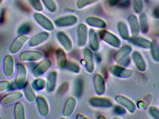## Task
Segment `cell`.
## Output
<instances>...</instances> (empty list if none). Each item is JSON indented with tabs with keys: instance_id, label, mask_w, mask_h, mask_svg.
Segmentation results:
<instances>
[{
	"instance_id": "6da1fadb",
	"label": "cell",
	"mask_w": 159,
	"mask_h": 119,
	"mask_svg": "<svg viewBox=\"0 0 159 119\" xmlns=\"http://www.w3.org/2000/svg\"><path fill=\"white\" fill-rule=\"evenodd\" d=\"M34 20L43 29L47 31L54 30L55 25L49 18L39 12H36L33 15Z\"/></svg>"
},
{
	"instance_id": "7a4b0ae2",
	"label": "cell",
	"mask_w": 159,
	"mask_h": 119,
	"mask_svg": "<svg viewBox=\"0 0 159 119\" xmlns=\"http://www.w3.org/2000/svg\"><path fill=\"white\" fill-rule=\"evenodd\" d=\"M27 71L24 64L18 63L16 65V73L15 78V85L18 89L24 88L26 83Z\"/></svg>"
},
{
	"instance_id": "3957f363",
	"label": "cell",
	"mask_w": 159,
	"mask_h": 119,
	"mask_svg": "<svg viewBox=\"0 0 159 119\" xmlns=\"http://www.w3.org/2000/svg\"><path fill=\"white\" fill-rule=\"evenodd\" d=\"M100 39L106 43L115 48H119L120 46V40L115 34L106 30H102L99 33Z\"/></svg>"
},
{
	"instance_id": "277c9868",
	"label": "cell",
	"mask_w": 159,
	"mask_h": 119,
	"mask_svg": "<svg viewBox=\"0 0 159 119\" xmlns=\"http://www.w3.org/2000/svg\"><path fill=\"white\" fill-rule=\"evenodd\" d=\"M44 54L40 51L36 50H26L24 51L19 56V60L21 62L37 61L43 59Z\"/></svg>"
},
{
	"instance_id": "5b68a950",
	"label": "cell",
	"mask_w": 159,
	"mask_h": 119,
	"mask_svg": "<svg viewBox=\"0 0 159 119\" xmlns=\"http://www.w3.org/2000/svg\"><path fill=\"white\" fill-rule=\"evenodd\" d=\"M79 20L78 17L74 15H68L57 18L54 24L59 28H66L76 24Z\"/></svg>"
},
{
	"instance_id": "8992f818",
	"label": "cell",
	"mask_w": 159,
	"mask_h": 119,
	"mask_svg": "<svg viewBox=\"0 0 159 119\" xmlns=\"http://www.w3.org/2000/svg\"><path fill=\"white\" fill-rule=\"evenodd\" d=\"M29 40V37L27 35L21 34L18 35L11 45L10 48L11 54L15 55L20 52Z\"/></svg>"
},
{
	"instance_id": "52a82bcc",
	"label": "cell",
	"mask_w": 159,
	"mask_h": 119,
	"mask_svg": "<svg viewBox=\"0 0 159 119\" xmlns=\"http://www.w3.org/2000/svg\"><path fill=\"white\" fill-rule=\"evenodd\" d=\"M109 70L111 74L113 76L122 79L130 78L133 73V71L132 70L117 65L111 66Z\"/></svg>"
},
{
	"instance_id": "ba28073f",
	"label": "cell",
	"mask_w": 159,
	"mask_h": 119,
	"mask_svg": "<svg viewBox=\"0 0 159 119\" xmlns=\"http://www.w3.org/2000/svg\"><path fill=\"white\" fill-rule=\"evenodd\" d=\"M50 38V33L48 31H42L32 36L29 41L28 45L30 47L39 46L46 42Z\"/></svg>"
},
{
	"instance_id": "9c48e42d",
	"label": "cell",
	"mask_w": 159,
	"mask_h": 119,
	"mask_svg": "<svg viewBox=\"0 0 159 119\" xmlns=\"http://www.w3.org/2000/svg\"><path fill=\"white\" fill-rule=\"evenodd\" d=\"M77 45L79 47H83L87 43L88 37V28L84 23H80L77 31Z\"/></svg>"
},
{
	"instance_id": "30bf717a",
	"label": "cell",
	"mask_w": 159,
	"mask_h": 119,
	"mask_svg": "<svg viewBox=\"0 0 159 119\" xmlns=\"http://www.w3.org/2000/svg\"><path fill=\"white\" fill-rule=\"evenodd\" d=\"M52 65V62L50 59H46L40 62L33 69V74L34 77L39 78L49 70Z\"/></svg>"
},
{
	"instance_id": "8fae6325",
	"label": "cell",
	"mask_w": 159,
	"mask_h": 119,
	"mask_svg": "<svg viewBox=\"0 0 159 119\" xmlns=\"http://www.w3.org/2000/svg\"><path fill=\"white\" fill-rule=\"evenodd\" d=\"M94 88L96 94L101 96L105 94L106 90L105 79L101 74L96 73L93 77Z\"/></svg>"
},
{
	"instance_id": "7c38bea8",
	"label": "cell",
	"mask_w": 159,
	"mask_h": 119,
	"mask_svg": "<svg viewBox=\"0 0 159 119\" xmlns=\"http://www.w3.org/2000/svg\"><path fill=\"white\" fill-rule=\"evenodd\" d=\"M88 102L90 106L94 108H111L112 106V103L110 99L100 97H91Z\"/></svg>"
},
{
	"instance_id": "4fadbf2b",
	"label": "cell",
	"mask_w": 159,
	"mask_h": 119,
	"mask_svg": "<svg viewBox=\"0 0 159 119\" xmlns=\"http://www.w3.org/2000/svg\"><path fill=\"white\" fill-rule=\"evenodd\" d=\"M83 57L85 69L89 73H93L94 71L95 65L93 54L92 50L88 48H85L83 51Z\"/></svg>"
},
{
	"instance_id": "5bb4252c",
	"label": "cell",
	"mask_w": 159,
	"mask_h": 119,
	"mask_svg": "<svg viewBox=\"0 0 159 119\" xmlns=\"http://www.w3.org/2000/svg\"><path fill=\"white\" fill-rule=\"evenodd\" d=\"M56 38L66 52H69L71 51L73 48V44L70 38L66 33L62 31L58 32L57 33Z\"/></svg>"
},
{
	"instance_id": "9a60e30c",
	"label": "cell",
	"mask_w": 159,
	"mask_h": 119,
	"mask_svg": "<svg viewBox=\"0 0 159 119\" xmlns=\"http://www.w3.org/2000/svg\"><path fill=\"white\" fill-rule=\"evenodd\" d=\"M3 70L4 75L6 77L10 78L13 75L15 70V60L11 55H7L4 58Z\"/></svg>"
},
{
	"instance_id": "2e32d148",
	"label": "cell",
	"mask_w": 159,
	"mask_h": 119,
	"mask_svg": "<svg viewBox=\"0 0 159 119\" xmlns=\"http://www.w3.org/2000/svg\"><path fill=\"white\" fill-rule=\"evenodd\" d=\"M23 97V94L20 91L11 92L3 96L1 99V103L2 105L7 106L11 105L21 99Z\"/></svg>"
},
{
	"instance_id": "e0dca14e",
	"label": "cell",
	"mask_w": 159,
	"mask_h": 119,
	"mask_svg": "<svg viewBox=\"0 0 159 119\" xmlns=\"http://www.w3.org/2000/svg\"><path fill=\"white\" fill-rule=\"evenodd\" d=\"M36 101L38 111L40 115L42 117L48 116L50 112V108L48 102L45 98L42 96H38Z\"/></svg>"
},
{
	"instance_id": "ac0fdd59",
	"label": "cell",
	"mask_w": 159,
	"mask_h": 119,
	"mask_svg": "<svg viewBox=\"0 0 159 119\" xmlns=\"http://www.w3.org/2000/svg\"><path fill=\"white\" fill-rule=\"evenodd\" d=\"M77 100L76 98L70 96L68 98L65 103L63 109V116L66 118L71 116L76 108Z\"/></svg>"
},
{
	"instance_id": "d6986e66",
	"label": "cell",
	"mask_w": 159,
	"mask_h": 119,
	"mask_svg": "<svg viewBox=\"0 0 159 119\" xmlns=\"http://www.w3.org/2000/svg\"><path fill=\"white\" fill-rule=\"evenodd\" d=\"M116 100L118 104L122 106L131 113H134L135 111L136 107L134 103L126 97L120 95L117 96Z\"/></svg>"
},
{
	"instance_id": "ffe728a7",
	"label": "cell",
	"mask_w": 159,
	"mask_h": 119,
	"mask_svg": "<svg viewBox=\"0 0 159 119\" xmlns=\"http://www.w3.org/2000/svg\"><path fill=\"white\" fill-rule=\"evenodd\" d=\"M65 50L62 48H58L56 51L57 60V67L59 70H62L66 68L67 64V57Z\"/></svg>"
},
{
	"instance_id": "44dd1931",
	"label": "cell",
	"mask_w": 159,
	"mask_h": 119,
	"mask_svg": "<svg viewBox=\"0 0 159 119\" xmlns=\"http://www.w3.org/2000/svg\"><path fill=\"white\" fill-rule=\"evenodd\" d=\"M132 58L135 67L139 70L145 72L147 69V64L142 56L138 51H134L132 55Z\"/></svg>"
},
{
	"instance_id": "7402d4cb",
	"label": "cell",
	"mask_w": 159,
	"mask_h": 119,
	"mask_svg": "<svg viewBox=\"0 0 159 119\" xmlns=\"http://www.w3.org/2000/svg\"><path fill=\"white\" fill-rule=\"evenodd\" d=\"M88 38L90 49L94 51H98L100 47V44L97 34L93 29H89Z\"/></svg>"
},
{
	"instance_id": "603a6c76",
	"label": "cell",
	"mask_w": 159,
	"mask_h": 119,
	"mask_svg": "<svg viewBox=\"0 0 159 119\" xmlns=\"http://www.w3.org/2000/svg\"><path fill=\"white\" fill-rule=\"evenodd\" d=\"M57 73L55 70L48 73L46 78V89L48 92H52L55 89L57 81Z\"/></svg>"
},
{
	"instance_id": "cb8c5ba5",
	"label": "cell",
	"mask_w": 159,
	"mask_h": 119,
	"mask_svg": "<svg viewBox=\"0 0 159 119\" xmlns=\"http://www.w3.org/2000/svg\"><path fill=\"white\" fill-rule=\"evenodd\" d=\"M131 51L132 47L130 46H123L115 53L114 55V60L117 63H120L124 60L126 58Z\"/></svg>"
},
{
	"instance_id": "d4e9b609",
	"label": "cell",
	"mask_w": 159,
	"mask_h": 119,
	"mask_svg": "<svg viewBox=\"0 0 159 119\" xmlns=\"http://www.w3.org/2000/svg\"><path fill=\"white\" fill-rule=\"evenodd\" d=\"M85 22L88 26L96 29H104L107 26L105 20L97 17H88L85 20Z\"/></svg>"
},
{
	"instance_id": "484cf974",
	"label": "cell",
	"mask_w": 159,
	"mask_h": 119,
	"mask_svg": "<svg viewBox=\"0 0 159 119\" xmlns=\"http://www.w3.org/2000/svg\"><path fill=\"white\" fill-rule=\"evenodd\" d=\"M128 41L134 45L137 46L144 49L150 48L152 44V42L149 40L137 36H133L132 38H130Z\"/></svg>"
},
{
	"instance_id": "4316f807",
	"label": "cell",
	"mask_w": 159,
	"mask_h": 119,
	"mask_svg": "<svg viewBox=\"0 0 159 119\" xmlns=\"http://www.w3.org/2000/svg\"><path fill=\"white\" fill-rule=\"evenodd\" d=\"M128 21L132 36L134 37L137 36L139 33L140 26L136 16L133 14L129 15L128 17Z\"/></svg>"
},
{
	"instance_id": "83f0119b",
	"label": "cell",
	"mask_w": 159,
	"mask_h": 119,
	"mask_svg": "<svg viewBox=\"0 0 159 119\" xmlns=\"http://www.w3.org/2000/svg\"><path fill=\"white\" fill-rule=\"evenodd\" d=\"M24 94L27 100L30 102H33L36 101L37 96L34 90V88L31 86L30 84L26 82L24 87Z\"/></svg>"
},
{
	"instance_id": "f1b7e54d",
	"label": "cell",
	"mask_w": 159,
	"mask_h": 119,
	"mask_svg": "<svg viewBox=\"0 0 159 119\" xmlns=\"http://www.w3.org/2000/svg\"><path fill=\"white\" fill-rule=\"evenodd\" d=\"M14 114L16 119H25V108L23 102H17L16 104L14 110Z\"/></svg>"
},
{
	"instance_id": "f546056e",
	"label": "cell",
	"mask_w": 159,
	"mask_h": 119,
	"mask_svg": "<svg viewBox=\"0 0 159 119\" xmlns=\"http://www.w3.org/2000/svg\"><path fill=\"white\" fill-rule=\"evenodd\" d=\"M117 29L120 36L124 40H129V31L127 25L124 21L120 20L117 23Z\"/></svg>"
},
{
	"instance_id": "4dcf8cb0",
	"label": "cell",
	"mask_w": 159,
	"mask_h": 119,
	"mask_svg": "<svg viewBox=\"0 0 159 119\" xmlns=\"http://www.w3.org/2000/svg\"><path fill=\"white\" fill-rule=\"evenodd\" d=\"M139 20L141 32L146 34L149 30L148 20L147 15L145 13H141L139 16Z\"/></svg>"
},
{
	"instance_id": "1f68e13d",
	"label": "cell",
	"mask_w": 159,
	"mask_h": 119,
	"mask_svg": "<svg viewBox=\"0 0 159 119\" xmlns=\"http://www.w3.org/2000/svg\"><path fill=\"white\" fill-rule=\"evenodd\" d=\"M150 49L151 55L153 60L159 62V44L157 41H152Z\"/></svg>"
},
{
	"instance_id": "d6a6232c",
	"label": "cell",
	"mask_w": 159,
	"mask_h": 119,
	"mask_svg": "<svg viewBox=\"0 0 159 119\" xmlns=\"http://www.w3.org/2000/svg\"><path fill=\"white\" fill-rule=\"evenodd\" d=\"M99 0H78L76 3L77 8L82 9L97 3Z\"/></svg>"
},
{
	"instance_id": "836d02e7",
	"label": "cell",
	"mask_w": 159,
	"mask_h": 119,
	"mask_svg": "<svg viewBox=\"0 0 159 119\" xmlns=\"http://www.w3.org/2000/svg\"><path fill=\"white\" fill-rule=\"evenodd\" d=\"M43 6L51 13H54L57 10V6L53 0H41Z\"/></svg>"
},
{
	"instance_id": "e575fe53",
	"label": "cell",
	"mask_w": 159,
	"mask_h": 119,
	"mask_svg": "<svg viewBox=\"0 0 159 119\" xmlns=\"http://www.w3.org/2000/svg\"><path fill=\"white\" fill-rule=\"evenodd\" d=\"M132 5L134 12L136 14H141L144 9L143 0H132Z\"/></svg>"
},
{
	"instance_id": "d590c367",
	"label": "cell",
	"mask_w": 159,
	"mask_h": 119,
	"mask_svg": "<svg viewBox=\"0 0 159 119\" xmlns=\"http://www.w3.org/2000/svg\"><path fill=\"white\" fill-rule=\"evenodd\" d=\"M33 9L38 12H42L43 10V5L41 0H27Z\"/></svg>"
},
{
	"instance_id": "8d00e7d4",
	"label": "cell",
	"mask_w": 159,
	"mask_h": 119,
	"mask_svg": "<svg viewBox=\"0 0 159 119\" xmlns=\"http://www.w3.org/2000/svg\"><path fill=\"white\" fill-rule=\"evenodd\" d=\"M46 86V82L41 78H38L33 82V88L37 91L43 90Z\"/></svg>"
},
{
	"instance_id": "74e56055",
	"label": "cell",
	"mask_w": 159,
	"mask_h": 119,
	"mask_svg": "<svg viewBox=\"0 0 159 119\" xmlns=\"http://www.w3.org/2000/svg\"><path fill=\"white\" fill-rule=\"evenodd\" d=\"M66 66L68 70L75 73H79L80 70V65L75 61L70 60L68 62Z\"/></svg>"
},
{
	"instance_id": "f35d334b",
	"label": "cell",
	"mask_w": 159,
	"mask_h": 119,
	"mask_svg": "<svg viewBox=\"0 0 159 119\" xmlns=\"http://www.w3.org/2000/svg\"><path fill=\"white\" fill-rule=\"evenodd\" d=\"M11 86V82L8 81H3L0 82V92L2 93L10 88Z\"/></svg>"
},
{
	"instance_id": "ab89813d",
	"label": "cell",
	"mask_w": 159,
	"mask_h": 119,
	"mask_svg": "<svg viewBox=\"0 0 159 119\" xmlns=\"http://www.w3.org/2000/svg\"><path fill=\"white\" fill-rule=\"evenodd\" d=\"M149 113L152 118L154 119H159V110L154 107L150 108Z\"/></svg>"
},
{
	"instance_id": "60d3db41",
	"label": "cell",
	"mask_w": 159,
	"mask_h": 119,
	"mask_svg": "<svg viewBox=\"0 0 159 119\" xmlns=\"http://www.w3.org/2000/svg\"><path fill=\"white\" fill-rule=\"evenodd\" d=\"M114 112L117 114H122L125 112V109L123 107L116 106L114 108Z\"/></svg>"
},
{
	"instance_id": "b9f144b4",
	"label": "cell",
	"mask_w": 159,
	"mask_h": 119,
	"mask_svg": "<svg viewBox=\"0 0 159 119\" xmlns=\"http://www.w3.org/2000/svg\"><path fill=\"white\" fill-rule=\"evenodd\" d=\"M29 30V27L27 25H23L18 29V32L19 33H21L22 34H25V33H27V32Z\"/></svg>"
},
{
	"instance_id": "7bdbcfd3",
	"label": "cell",
	"mask_w": 159,
	"mask_h": 119,
	"mask_svg": "<svg viewBox=\"0 0 159 119\" xmlns=\"http://www.w3.org/2000/svg\"><path fill=\"white\" fill-rule=\"evenodd\" d=\"M152 15L155 18L159 19V3L156 6V7L154 8V10L152 12Z\"/></svg>"
},
{
	"instance_id": "ee69618b",
	"label": "cell",
	"mask_w": 159,
	"mask_h": 119,
	"mask_svg": "<svg viewBox=\"0 0 159 119\" xmlns=\"http://www.w3.org/2000/svg\"><path fill=\"white\" fill-rule=\"evenodd\" d=\"M124 1L125 0H108V3L111 6H115Z\"/></svg>"
},
{
	"instance_id": "f6af8a7d",
	"label": "cell",
	"mask_w": 159,
	"mask_h": 119,
	"mask_svg": "<svg viewBox=\"0 0 159 119\" xmlns=\"http://www.w3.org/2000/svg\"><path fill=\"white\" fill-rule=\"evenodd\" d=\"M76 119H90L89 117H87L86 116L84 115V114H82V113H79L78 115H77L76 117Z\"/></svg>"
},
{
	"instance_id": "bcb514c9",
	"label": "cell",
	"mask_w": 159,
	"mask_h": 119,
	"mask_svg": "<svg viewBox=\"0 0 159 119\" xmlns=\"http://www.w3.org/2000/svg\"><path fill=\"white\" fill-rule=\"evenodd\" d=\"M98 119H106L107 118V117H105V116H104V115H100V116H99V117H98Z\"/></svg>"
},
{
	"instance_id": "7dc6e473",
	"label": "cell",
	"mask_w": 159,
	"mask_h": 119,
	"mask_svg": "<svg viewBox=\"0 0 159 119\" xmlns=\"http://www.w3.org/2000/svg\"><path fill=\"white\" fill-rule=\"evenodd\" d=\"M3 0H1V4L2 3V2H3Z\"/></svg>"
}]
</instances>
